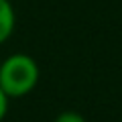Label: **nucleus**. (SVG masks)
I'll return each mask as SVG.
<instances>
[{"instance_id":"1","label":"nucleus","mask_w":122,"mask_h":122,"mask_svg":"<svg viewBox=\"0 0 122 122\" xmlns=\"http://www.w3.org/2000/svg\"><path fill=\"white\" fill-rule=\"evenodd\" d=\"M39 77V63L29 53H10L0 63V90L8 96V100L29 96L37 87Z\"/></svg>"},{"instance_id":"2","label":"nucleus","mask_w":122,"mask_h":122,"mask_svg":"<svg viewBox=\"0 0 122 122\" xmlns=\"http://www.w3.org/2000/svg\"><path fill=\"white\" fill-rule=\"evenodd\" d=\"M16 26V12L12 8V0H0V45L12 37Z\"/></svg>"},{"instance_id":"3","label":"nucleus","mask_w":122,"mask_h":122,"mask_svg":"<svg viewBox=\"0 0 122 122\" xmlns=\"http://www.w3.org/2000/svg\"><path fill=\"white\" fill-rule=\"evenodd\" d=\"M53 122H86V118L79 112H73V110H65V112L57 114V118Z\"/></svg>"},{"instance_id":"4","label":"nucleus","mask_w":122,"mask_h":122,"mask_svg":"<svg viewBox=\"0 0 122 122\" xmlns=\"http://www.w3.org/2000/svg\"><path fill=\"white\" fill-rule=\"evenodd\" d=\"M8 102H10V100H8V96H6L4 92L0 90V122L4 120L6 114H8Z\"/></svg>"}]
</instances>
